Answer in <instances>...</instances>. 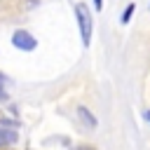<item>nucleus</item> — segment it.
Listing matches in <instances>:
<instances>
[{
    "label": "nucleus",
    "instance_id": "39448f33",
    "mask_svg": "<svg viewBox=\"0 0 150 150\" xmlns=\"http://www.w3.org/2000/svg\"><path fill=\"white\" fill-rule=\"evenodd\" d=\"M134 12H136V5H134V2H131V5H127V7H124V12H122V19H120V21H122V23H129V21H131V16H134Z\"/></svg>",
    "mask_w": 150,
    "mask_h": 150
},
{
    "label": "nucleus",
    "instance_id": "0eeeda50",
    "mask_svg": "<svg viewBox=\"0 0 150 150\" xmlns=\"http://www.w3.org/2000/svg\"><path fill=\"white\" fill-rule=\"evenodd\" d=\"M7 98V94H5V89H2V82H0V101H5Z\"/></svg>",
    "mask_w": 150,
    "mask_h": 150
},
{
    "label": "nucleus",
    "instance_id": "f257e3e1",
    "mask_svg": "<svg viewBox=\"0 0 150 150\" xmlns=\"http://www.w3.org/2000/svg\"><path fill=\"white\" fill-rule=\"evenodd\" d=\"M75 16H77V23H80L82 42L89 45V42H91V30H94V19H91V12L87 9L84 2H77V5H75Z\"/></svg>",
    "mask_w": 150,
    "mask_h": 150
},
{
    "label": "nucleus",
    "instance_id": "6e6552de",
    "mask_svg": "<svg viewBox=\"0 0 150 150\" xmlns=\"http://www.w3.org/2000/svg\"><path fill=\"white\" fill-rule=\"evenodd\" d=\"M145 120H148V122H150V110H145Z\"/></svg>",
    "mask_w": 150,
    "mask_h": 150
},
{
    "label": "nucleus",
    "instance_id": "f03ea898",
    "mask_svg": "<svg viewBox=\"0 0 150 150\" xmlns=\"http://www.w3.org/2000/svg\"><path fill=\"white\" fill-rule=\"evenodd\" d=\"M12 45H14L16 49H23V52H33V49L38 47V40H35L30 33H26V30H16V33L12 35Z\"/></svg>",
    "mask_w": 150,
    "mask_h": 150
},
{
    "label": "nucleus",
    "instance_id": "423d86ee",
    "mask_svg": "<svg viewBox=\"0 0 150 150\" xmlns=\"http://www.w3.org/2000/svg\"><path fill=\"white\" fill-rule=\"evenodd\" d=\"M94 7H96V12H101V7H103V0H94Z\"/></svg>",
    "mask_w": 150,
    "mask_h": 150
},
{
    "label": "nucleus",
    "instance_id": "20e7f679",
    "mask_svg": "<svg viewBox=\"0 0 150 150\" xmlns=\"http://www.w3.org/2000/svg\"><path fill=\"white\" fill-rule=\"evenodd\" d=\"M14 141H16V131L0 127V145H12Z\"/></svg>",
    "mask_w": 150,
    "mask_h": 150
},
{
    "label": "nucleus",
    "instance_id": "7ed1b4c3",
    "mask_svg": "<svg viewBox=\"0 0 150 150\" xmlns=\"http://www.w3.org/2000/svg\"><path fill=\"white\" fill-rule=\"evenodd\" d=\"M77 117H80V120H82L89 129H96V124H98V122H96V117H94V115H91L84 105H80V108H77Z\"/></svg>",
    "mask_w": 150,
    "mask_h": 150
}]
</instances>
